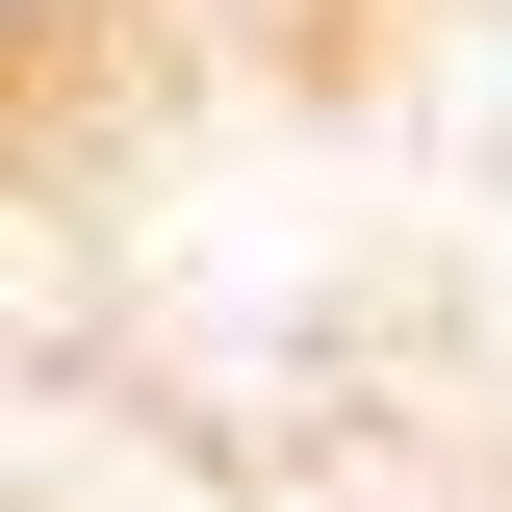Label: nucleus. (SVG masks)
Listing matches in <instances>:
<instances>
[{"label":"nucleus","mask_w":512,"mask_h":512,"mask_svg":"<svg viewBox=\"0 0 512 512\" xmlns=\"http://www.w3.org/2000/svg\"><path fill=\"white\" fill-rule=\"evenodd\" d=\"M128 52V0H0V103H52V77Z\"/></svg>","instance_id":"nucleus-1"},{"label":"nucleus","mask_w":512,"mask_h":512,"mask_svg":"<svg viewBox=\"0 0 512 512\" xmlns=\"http://www.w3.org/2000/svg\"><path fill=\"white\" fill-rule=\"evenodd\" d=\"M231 26H359V0H231Z\"/></svg>","instance_id":"nucleus-2"}]
</instances>
